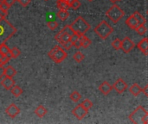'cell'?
Here are the masks:
<instances>
[{
    "instance_id": "cell-18",
    "label": "cell",
    "mask_w": 148,
    "mask_h": 124,
    "mask_svg": "<svg viewBox=\"0 0 148 124\" xmlns=\"http://www.w3.org/2000/svg\"><path fill=\"white\" fill-rule=\"evenodd\" d=\"M16 74V70L13 66H9L5 67V69H4V76L13 78Z\"/></svg>"
},
{
    "instance_id": "cell-17",
    "label": "cell",
    "mask_w": 148,
    "mask_h": 124,
    "mask_svg": "<svg viewBox=\"0 0 148 124\" xmlns=\"http://www.w3.org/2000/svg\"><path fill=\"white\" fill-rule=\"evenodd\" d=\"M47 112H48L47 109H46L45 107H43L42 105H39V106L35 110V114H36L38 117H40V118L43 117L47 114Z\"/></svg>"
},
{
    "instance_id": "cell-16",
    "label": "cell",
    "mask_w": 148,
    "mask_h": 124,
    "mask_svg": "<svg viewBox=\"0 0 148 124\" xmlns=\"http://www.w3.org/2000/svg\"><path fill=\"white\" fill-rule=\"evenodd\" d=\"M129 91L132 95H134V97H137L140 95V92H142V89L141 87L138 85V84H134L130 88H129Z\"/></svg>"
},
{
    "instance_id": "cell-26",
    "label": "cell",
    "mask_w": 148,
    "mask_h": 124,
    "mask_svg": "<svg viewBox=\"0 0 148 124\" xmlns=\"http://www.w3.org/2000/svg\"><path fill=\"white\" fill-rule=\"evenodd\" d=\"M84 58H85L84 54L81 52H76L73 56V59L75 60V61H76L78 63H81L84 60Z\"/></svg>"
},
{
    "instance_id": "cell-36",
    "label": "cell",
    "mask_w": 148,
    "mask_h": 124,
    "mask_svg": "<svg viewBox=\"0 0 148 124\" xmlns=\"http://www.w3.org/2000/svg\"><path fill=\"white\" fill-rule=\"evenodd\" d=\"M18 2L21 5H23V7H26V6H28V4L30 3L31 0H18Z\"/></svg>"
},
{
    "instance_id": "cell-35",
    "label": "cell",
    "mask_w": 148,
    "mask_h": 124,
    "mask_svg": "<svg viewBox=\"0 0 148 124\" xmlns=\"http://www.w3.org/2000/svg\"><path fill=\"white\" fill-rule=\"evenodd\" d=\"M62 46V47H63L64 49L69 50V49L73 47V43H72V41H69L64 42Z\"/></svg>"
},
{
    "instance_id": "cell-42",
    "label": "cell",
    "mask_w": 148,
    "mask_h": 124,
    "mask_svg": "<svg viewBox=\"0 0 148 124\" xmlns=\"http://www.w3.org/2000/svg\"><path fill=\"white\" fill-rule=\"evenodd\" d=\"M112 3H115V2H117V1H119V0H110Z\"/></svg>"
},
{
    "instance_id": "cell-10",
    "label": "cell",
    "mask_w": 148,
    "mask_h": 124,
    "mask_svg": "<svg viewBox=\"0 0 148 124\" xmlns=\"http://www.w3.org/2000/svg\"><path fill=\"white\" fill-rule=\"evenodd\" d=\"M113 89H114L118 93H123L127 89V84L122 79H118L114 84Z\"/></svg>"
},
{
    "instance_id": "cell-5",
    "label": "cell",
    "mask_w": 148,
    "mask_h": 124,
    "mask_svg": "<svg viewBox=\"0 0 148 124\" xmlns=\"http://www.w3.org/2000/svg\"><path fill=\"white\" fill-rule=\"evenodd\" d=\"M74 31L72 30L70 25H66L65 27H63V28L62 30H60L56 35H55V40H56L60 45H62L64 42L69 41L71 40L72 35H74Z\"/></svg>"
},
{
    "instance_id": "cell-30",
    "label": "cell",
    "mask_w": 148,
    "mask_h": 124,
    "mask_svg": "<svg viewBox=\"0 0 148 124\" xmlns=\"http://www.w3.org/2000/svg\"><path fill=\"white\" fill-rule=\"evenodd\" d=\"M86 110H89L92 107H93V103L89 100V99H85L82 101V103L81 104Z\"/></svg>"
},
{
    "instance_id": "cell-19",
    "label": "cell",
    "mask_w": 148,
    "mask_h": 124,
    "mask_svg": "<svg viewBox=\"0 0 148 124\" xmlns=\"http://www.w3.org/2000/svg\"><path fill=\"white\" fill-rule=\"evenodd\" d=\"M57 17L61 20V21H66L69 16V13L68 10H65V9H59V11L57 12L56 14Z\"/></svg>"
},
{
    "instance_id": "cell-25",
    "label": "cell",
    "mask_w": 148,
    "mask_h": 124,
    "mask_svg": "<svg viewBox=\"0 0 148 124\" xmlns=\"http://www.w3.org/2000/svg\"><path fill=\"white\" fill-rule=\"evenodd\" d=\"M69 98H70V99H71L73 102L77 103V102H79V101L81 100V98H82V95H81L78 91H73V92L70 94Z\"/></svg>"
},
{
    "instance_id": "cell-3",
    "label": "cell",
    "mask_w": 148,
    "mask_h": 124,
    "mask_svg": "<svg viewBox=\"0 0 148 124\" xmlns=\"http://www.w3.org/2000/svg\"><path fill=\"white\" fill-rule=\"evenodd\" d=\"M114 31V28L106 22V21H101L95 28V32L96 35L101 38V39H107Z\"/></svg>"
},
{
    "instance_id": "cell-14",
    "label": "cell",
    "mask_w": 148,
    "mask_h": 124,
    "mask_svg": "<svg viewBox=\"0 0 148 124\" xmlns=\"http://www.w3.org/2000/svg\"><path fill=\"white\" fill-rule=\"evenodd\" d=\"M126 24L132 29H136V28L140 25L138 20L136 19V17L133 15H131L130 16H128L126 20Z\"/></svg>"
},
{
    "instance_id": "cell-20",
    "label": "cell",
    "mask_w": 148,
    "mask_h": 124,
    "mask_svg": "<svg viewBox=\"0 0 148 124\" xmlns=\"http://www.w3.org/2000/svg\"><path fill=\"white\" fill-rule=\"evenodd\" d=\"M10 92H11V94H12L14 97L18 98V97H20V96L23 94V89H22L20 86H18V85H14V86L10 89Z\"/></svg>"
},
{
    "instance_id": "cell-33",
    "label": "cell",
    "mask_w": 148,
    "mask_h": 124,
    "mask_svg": "<svg viewBox=\"0 0 148 124\" xmlns=\"http://www.w3.org/2000/svg\"><path fill=\"white\" fill-rule=\"evenodd\" d=\"M10 59H11V58H10L8 54L3 55V56L1 58V60H0V65H2V66L6 65V64L10 61Z\"/></svg>"
},
{
    "instance_id": "cell-1",
    "label": "cell",
    "mask_w": 148,
    "mask_h": 124,
    "mask_svg": "<svg viewBox=\"0 0 148 124\" xmlns=\"http://www.w3.org/2000/svg\"><path fill=\"white\" fill-rule=\"evenodd\" d=\"M5 14L0 11V44L5 43L16 32V28L5 18Z\"/></svg>"
},
{
    "instance_id": "cell-24",
    "label": "cell",
    "mask_w": 148,
    "mask_h": 124,
    "mask_svg": "<svg viewBox=\"0 0 148 124\" xmlns=\"http://www.w3.org/2000/svg\"><path fill=\"white\" fill-rule=\"evenodd\" d=\"M134 16L136 17V19L138 20V22H139V24L140 25H145L146 24V18L140 13V12H138V11H135L134 13Z\"/></svg>"
},
{
    "instance_id": "cell-46",
    "label": "cell",
    "mask_w": 148,
    "mask_h": 124,
    "mask_svg": "<svg viewBox=\"0 0 148 124\" xmlns=\"http://www.w3.org/2000/svg\"><path fill=\"white\" fill-rule=\"evenodd\" d=\"M16 1H18V0H16Z\"/></svg>"
},
{
    "instance_id": "cell-4",
    "label": "cell",
    "mask_w": 148,
    "mask_h": 124,
    "mask_svg": "<svg viewBox=\"0 0 148 124\" xmlns=\"http://www.w3.org/2000/svg\"><path fill=\"white\" fill-rule=\"evenodd\" d=\"M48 56L54 61L56 62V64H59L61 63L62 61H63L68 54L67 53L64 51V49H62V47H59V46H56L54 47L48 54Z\"/></svg>"
},
{
    "instance_id": "cell-11",
    "label": "cell",
    "mask_w": 148,
    "mask_h": 124,
    "mask_svg": "<svg viewBox=\"0 0 148 124\" xmlns=\"http://www.w3.org/2000/svg\"><path fill=\"white\" fill-rule=\"evenodd\" d=\"M5 113H6L10 117L15 118L16 116L19 115V113H20V109H19L16 104H10V105L6 108Z\"/></svg>"
},
{
    "instance_id": "cell-6",
    "label": "cell",
    "mask_w": 148,
    "mask_h": 124,
    "mask_svg": "<svg viewBox=\"0 0 148 124\" xmlns=\"http://www.w3.org/2000/svg\"><path fill=\"white\" fill-rule=\"evenodd\" d=\"M125 13L124 11L121 9V8H120L118 5L114 4L107 12H106V16L114 23H117L123 16H124Z\"/></svg>"
},
{
    "instance_id": "cell-37",
    "label": "cell",
    "mask_w": 148,
    "mask_h": 124,
    "mask_svg": "<svg viewBox=\"0 0 148 124\" xmlns=\"http://www.w3.org/2000/svg\"><path fill=\"white\" fill-rule=\"evenodd\" d=\"M4 69H5V67H3V66L0 65V79H2L4 77Z\"/></svg>"
},
{
    "instance_id": "cell-32",
    "label": "cell",
    "mask_w": 148,
    "mask_h": 124,
    "mask_svg": "<svg viewBox=\"0 0 148 124\" xmlns=\"http://www.w3.org/2000/svg\"><path fill=\"white\" fill-rule=\"evenodd\" d=\"M135 30L138 32V34H139L140 35H144L146 34V32H147V28H146L145 25H139V26L136 28Z\"/></svg>"
},
{
    "instance_id": "cell-28",
    "label": "cell",
    "mask_w": 148,
    "mask_h": 124,
    "mask_svg": "<svg viewBox=\"0 0 148 124\" xmlns=\"http://www.w3.org/2000/svg\"><path fill=\"white\" fill-rule=\"evenodd\" d=\"M0 53L3 55H6V54H8L10 53V48H9V47L5 43L0 44Z\"/></svg>"
},
{
    "instance_id": "cell-40",
    "label": "cell",
    "mask_w": 148,
    "mask_h": 124,
    "mask_svg": "<svg viewBox=\"0 0 148 124\" xmlns=\"http://www.w3.org/2000/svg\"><path fill=\"white\" fill-rule=\"evenodd\" d=\"M143 123H145V124L148 123V111H147V113L146 114V116H145L144 119H143Z\"/></svg>"
},
{
    "instance_id": "cell-22",
    "label": "cell",
    "mask_w": 148,
    "mask_h": 124,
    "mask_svg": "<svg viewBox=\"0 0 148 124\" xmlns=\"http://www.w3.org/2000/svg\"><path fill=\"white\" fill-rule=\"evenodd\" d=\"M91 43H92V41L90 39H88L86 35H82V47L87 48L91 45Z\"/></svg>"
},
{
    "instance_id": "cell-44",
    "label": "cell",
    "mask_w": 148,
    "mask_h": 124,
    "mask_svg": "<svg viewBox=\"0 0 148 124\" xmlns=\"http://www.w3.org/2000/svg\"><path fill=\"white\" fill-rule=\"evenodd\" d=\"M88 1H89V2H92V1H94V0H88Z\"/></svg>"
},
{
    "instance_id": "cell-45",
    "label": "cell",
    "mask_w": 148,
    "mask_h": 124,
    "mask_svg": "<svg viewBox=\"0 0 148 124\" xmlns=\"http://www.w3.org/2000/svg\"><path fill=\"white\" fill-rule=\"evenodd\" d=\"M147 15H148V10H147Z\"/></svg>"
},
{
    "instance_id": "cell-31",
    "label": "cell",
    "mask_w": 148,
    "mask_h": 124,
    "mask_svg": "<svg viewBox=\"0 0 148 124\" xmlns=\"http://www.w3.org/2000/svg\"><path fill=\"white\" fill-rule=\"evenodd\" d=\"M47 25H48V27H49V28L50 30H55L56 28H57V27H58L59 24H58V22H57L56 21L51 20V21H49V22H48Z\"/></svg>"
},
{
    "instance_id": "cell-12",
    "label": "cell",
    "mask_w": 148,
    "mask_h": 124,
    "mask_svg": "<svg viewBox=\"0 0 148 124\" xmlns=\"http://www.w3.org/2000/svg\"><path fill=\"white\" fill-rule=\"evenodd\" d=\"M15 80L13 79V78H10V77H7V76H4L2 80H1V85L2 86L7 90V91H10V89L15 85Z\"/></svg>"
},
{
    "instance_id": "cell-2",
    "label": "cell",
    "mask_w": 148,
    "mask_h": 124,
    "mask_svg": "<svg viewBox=\"0 0 148 124\" xmlns=\"http://www.w3.org/2000/svg\"><path fill=\"white\" fill-rule=\"evenodd\" d=\"M70 27L74 31V33L78 35H85L90 29L89 23L82 16H78L70 24Z\"/></svg>"
},
{
    "instance_id": "cell-43",
    "label": "cell",
    "mask_w": 148,
    "mask_h": 124,
    "mask_svg": "<svg viewBox=\"0 0 148 124\" xmlns=\"http://www.w3.org/2000/svg\"><path fill=\"white\" fill-rule=\"evenodd\" d=\"M3 1H5V0H0V2H3Z\"/></svg>"
},
{
    "instance_id": "cell-21",
    "label": "cell",
    "mask_w": 148,
    "mask_h": 124,
    "mask_svg": "<svg viewBox=\"0 0 148 124\" xmlns=\"http://www.w3.org/2000/svg\"><path fill=\"white\" fill-rule=\"evenodd\" d=\"M56 5H57V8H58L59 9H65V10H68V9H69V8H70V5L67 3L66 0H57Z\"/></svg>"
},
{
    "instance_id": "cell-38",
    "label": "cell",
    "mask_w": 148,
    "mask_h": 124,
    "mask_svg": "<svg viewBox=\"0 0 148 124\" xmlns=\"http://www.w3.org/2000/svg\"><path fill=\"white\" fill-rule=\"evenodd\" d=\"M4 2H5V3L10 6V7H11V6L14 4V3L16 2V0H5Z\"/></svg>"
},
{
    "instance_id": "cell-27",
    "label": "cell",
    "mask_w": 148,
    "mask_h": 124,
    "mask_svg": "<svg viewBox=\"0 0 148 124\" xmlns=\"http://www.w3.org/2000/svg\"><path fill=\"white\" fill-rule=\"evenodd\" d=\"M10 7L3 1V2H0V11H2L3 14L8 15V10Z\"/></svg>"
},
{
    "instance_id": "cell-9",
    "label": "cell",
    "mask_w": 148,
    "mask_h": 124,
    "mask_svg": "<svg viewBox=\"0 0 148 124\" xmlns=\"http://www.w3.org/2000/svg\"><path fill=\"white\" fill-rule=\"evenodd\" d=\"M88 110H86L82 104H78L75 108L73 109L72 110V114L78 119V120H82L83 119L87 114H88Z\"/></svg>"
},
{
    "instance_id": "cell-7",
    "label": "cell",
    "mask_w": 148,
    "mask_h": 124,
    "mask_svg": "<svg viewBox=\"0 0 148 124\" xmlns=\"http://www.w3.org/2000/svg\"><path fill=\"white\" fill-rule=\"evenodd\" d=\"M147 111L143 106L137 107L129 116V120L133 123H143V119Z\"/></svg>"
},
{
    "instance_id": "cell-23",
    "label": "cell",
    "mask_w": 148,
    "mask_h": 124,
    "mask_svg": "<svg viewBox=\"0 0 148 124\" xmlns=\"http://www.w3.org/2000/svg\"><path fill=\"white\" fill-rule=\"evenodd\" d=\"M10 54L11 59H16L21 54V52H20V50H19L18 47H14L11 49H10Z\"/></svg>"
},
{
    "instance_id": "cell-29",
    "label": "cell",
    "mask_w": 148,
    "mask_h": 124,
    "mask_svg": "<svg viewBox=\"0 0 148 124\" xmlns=\"http://www.w3.org/2000/svg\"><path fill=\"white\" fill-rule=\"evenodd\" d=\"M112 47L115 49V50H120L121 49V41L120 39H114L112 42Z\"/></svg>"
},
{
    "instance_id": "cell-41",
    "label": "cell",
    "mask_w": 148,
    "mask_h": 124,
    "mask_svg": "<svg viewBox=\"0 0 148 124\" xmlns=\"http://www.w3.org/2000/svg\"><path fill=\"white\" fill-rule=\"evenodd\" d=\"M66 1H67V3H69V5H70V4H71V3H72L73 2H74V0H66Z\"/></svg>"
},
{
    "instance_id": "cell-34",
    "label": "cell",
    "mask_w": 148,
    "mask_h": 124,
    "mask_svg": "<svg viewBox=\"0 0 148 124\" xmlns=\"http://www.w3.org/2000/svg\"><path fill=\"white\" fill-rule=\"evenodd\" d=\"M81 5H82L81 2L79 0H74V2L70 4V8H72L73 9L76 10V9H78L81 7Z\"/></svg>"
},
{
    "instance_id": "cell-39",
    "label": "cell",
    "mask_w": 148,
    "mask_h": 124,
    "mask_svg": "<svg viewBox=\"0 0 148 124\" xmlns=\"http://www.w3.org/2000/svg\"><path fill=\"white\" fill-rule=\"evenodd\" d=\"M142 92L147 96V97H148V84L142 89Z\"/></svg>"
},
{
    "instance_id": "cell-8",
    "label": "cell",
    "mask_w": 148,
    "mask_h": 124,
    "mask_svg": "<svg viewBox=\"0 0 148 124\" xmlns=\"http://www.w3.org/2000/svg\"><path fill=\"white\" fill-rule=\"evenodd\" d=\"M134 47H135L134 42L129 37H125L121 41V49L126 54L130 53L134 48Z\"/></svg>"
},
{
    "instance_id": "cell-47",
    "label": "cell",
    "mask_w": 148,
    "mask_h": 124,
    "mask_svg": "<svg viewBox=\"0 0 148 124\" xmlns=\"http://www.w3.org/2000/svg\"><path fill=\"white\" fill-rule=\"evenodd\" d=\"M45 1H47V0H45Z\"/></svg>"
},
{
    "instance_id": "cell-15",
    "label": "cell",
    "mask_w": 148,
    "mask_h": 124,
    "mask_svg": "<svg viewBox=\"0 0 148 124\" xmlns=\"http://www.w3.org/2000/svg\"><path fill=\"white\" fill-rule=\"evenodd\" d=\"M138 48L145 54L148 55V38L142 39L137 45Z\"/></svg>"
},
{
    "instance_id": "cell-13",
    "label": "cell",
    "mask_w": 148,
    "mask_h": 124,
    "mask_svg": "<svg viewBox=\"0 0 148 124\" xmlns=\"http://www.w3.org/2000/svg\"><path fill=\"white\" fill-rule=\"evenodd\" d=\"M113 90V85H111L108 82L104 81L99 86V91L103 94V95H108Z\"/></svg>"
}]
</instances>
